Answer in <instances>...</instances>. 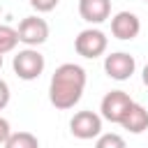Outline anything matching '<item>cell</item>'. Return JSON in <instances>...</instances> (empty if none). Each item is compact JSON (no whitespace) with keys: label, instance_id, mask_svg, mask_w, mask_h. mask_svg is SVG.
<instances>
[{"label":"cell","instance_id":"1","mask_svg":"<svg viewBox=\"0 0 148 148\" xmlns=\"http://www.w3.org/2000/svg\"><path fill=\"white\" fill-rule=\"evenodd\" d=\"M86 69L76 62H62L60 67H56L51 83H49V99L56 109L67 111L74 104H79L83 90H86Z\"/></svg>","mask_w":148,"mask_h":148},{"label":"cell","instance_id":"2","mask_svg":"<svg viewBox=\"0 0 148 148\" xmlns=\"http://www.w3.org/2000/svg\"><path fill=\"white\" fill-rule=\"evenodd\" d=\"M12 67H14V74L23 81H35L39 79V74L44 72L46 67V60L44 56L37 51V49H23L14 56L12 60Z\"/></svg>","mask_w":148,"mask_h":148},{"label":"cell","instance_id":"3","mask_svg":"<svg viewBox=\"0 0 148 148\" xmlns=\"http://www.w3.org/2000/svg\"><path fill=\"white\" fill-rule=\"evenodd\" d=\"M106 46H109V39H106V35H104L102 30H97V28H86V30H81V32L76 35V39H74V51H76L81 58H88V60L99 58V56L106 51Z\"/></svg>","mask_w":148,"mask_h":148},{"label":"cell","instance_id":"4","mask_svg":"<svg viewBox=\"0 0 148 148\" xmlns=\"http://www.w3.org/2000/svg\"><path fill=\"white\" fill-rule=\"evenodd\" d=\"M69 132L72 136L88 141V139H97L102 134V116L95 111H76L69 120Z\"/></svg>","mask_w":148,"mask_h":148},{"label":"cell","instance_id":"5","mask_svg":"<svg viewBox=\"0 0 148 148\" xmlns=\"http://www.w3.org/2000/svg\"><path fill=\"white\" fill-rule=\"evenodd\" d=\"M134 102H132V97L125 92V90H111V92H106L104 97H102V104H99V116L104 118V120H109V123H118L120 125V120L125 118V113L130 111V106H132Z\"/></svg>","mask_w":148,"mask_h":148},{"label":"cell","instance_id":"6","mask_svg":"<svg viewBox=\"0 0 148 148\" xmlns=\"http://www.w3.org/2000/svg\"><path fill=\"white\" fill-rule=\"evenodd\" d=\"M18 39L21 44H25L28 49H35L39 44H44L49 39V23L42 16H25L18 23Z\"/></svg>","mask_w":148,"mask_h":148},{"label":"cell","instance_id":"7","mask_svg":"<svg viewBox=\"0 0 148 148\" xmlns=\"http://www.w3.org/2000/svg\"><path fill=\"white\" fill-rule=\"evenodd\" d=\"M134 69H136V60L125 51H116L104 58V72L113 81H127L134 74Z\"/></svg>","mask_w":148,"mask_h":148},{"label":"cell","instance_id":"8","mask_svg":"<svg viewBox=\"0 0 148 148\" xmlns=\"http://www.w3.org/2000/svg\"><path fill=\"white\" fill-rule=\"evenodd\" d=\"M141 32V21L132 12H118L111 18V35L120 42H130Z\"/></svg>","mask_w":148,"mask_h":148},{"label":"cell","instance_id":"9","mask_svg":"<svg viewBox=\"0 0 148 148\" xmlns=\"http://www.w3.org/2000/svg\"><path fill=\"white\" fill-rule=\"evenodd\" d=\"M79 16L86 23H104L111 16V0H79Z\"/></svg>","mask_w":148,"mask_h":148},{"label":"cell","instance_id":"10","mask_svg":"<svg viewBox=\"0 0 148 148\" xmlns=\"http://www.w3.org/2000/svg\"><path fill=\"white\" fill-rule=\"evenodd\" d=\"M120 127L127 130V132H132V134L146 132V130H148V111H146L141 104L134 102V104L130 106V111L125 113V118L120 120Z\"/></svg>","mask_w":148,"mask_h":148},{"label":"cell","instance_id":"11","mask_svg":"<svg viewBox=\"0 0 148 148\" xmlns=\"http://www.w3.org/2000/svg\"><path fill=\"white\" fill-rule=\"evenodd\" d=\"M18 30L12 28V25H0V56L14 51L18 46Z\"/></svg>","mask_w":148,"mask_h":148},{"label":"cell","instance_id":"12","mask_svg":"<svg viewBox=\"0 0 148 148\" xmlns=\"http://www.w3.org/2000/svg\"><path fill=\"white\" fill-rule=\"evenodd\" d=\"M5 148H39V141L32 132H12Z\"/></svg>","mask_w":148,"mask_h":148},{"label":"cell","instance_id":"13","mask_svg":"<svg viewBox=\"0 0 148 148\" xmlns=\"http://www.w3.org/2000/svg\"><path fill=\"white\" fill-rule=\"evenodd\" d=\"M95 148H127L125 139L116 132H106V134H99L97 141H95Z\"/></svg>","mask_w":148,"mask_h":148},{"label":"cell","instance_id":"14","mask_svg":"<svg viewBox=\"0 0 148 148\" xmlns=\"http://www.w3.org/2000/svg\"><path fill=\"white\" fill-rule=\"evenodd\" d=\"M58 2L60 0H30V7L37 9L39 14H46V12H53L58 7Z\"/></svg>","mask_w":148,"mask_h":148},{"label":"cell","instance_id":"15","mask_svg":"<svg viewBox=\"0 0 148 148\" xmlns=\"http://www.w3.org/2000/svg\"><path fill=\"white\" fill-rule=\"evenodd\" d=\"M9 99H12V90H9L7 81H5V79H0V111L9 104Z\"/></svg>","mask_w":148,"mask_h":148},{"label":"cell","instance_id":"16","mask_svg":"<svg viewBox=\"0 0 148 148\" xmlns=\"http://www.w3.org/2000/svg\"><path fill=\"white\" fill-rule=\"evenodd\" d=\"M9 136H12V127H9V120H7V118H2V116H0V143H2V146H5V143H7V139H9Z\"/></svg>","mask_w":148,"mask_h":148},{"label":"cell","instance_id":"17","mask_svg":"<svg viewBox=\"0 0 148 148\" xmlns=\"http://www.w3.org/2000/svg\"><path fill=\"white\" fill-rule=\"evenodd\" d=\"M141 79H143V86H148V62H146V67H143V74H141Z\"/></svg>","mask_w":148,"mask_h":148},{"label":"cell","instance_id":"18","mask_svg":"<svg viewBox=\"0 0 148 148\" xmlns=\"http://www.w3.org/2000/svg\"><path fill=\"white\" fill-rule=\"evenodd\" d=\"M0 67H2V56H0Z\"/></svg>","mask_w":148,"mask_h":148},{"label":"cell","instance_id":"19","mask_svg":"<svg viewBox=\"0 0 148 148\" xmlns=\"http://www.w3.org/2000/svg\"><path fill=\"white\" fill-rule=\"evenodd\" d=\"M146 2H148V0H146Z\"/></svg>","mask_w":148,"mask_h":148}]
</instances>
